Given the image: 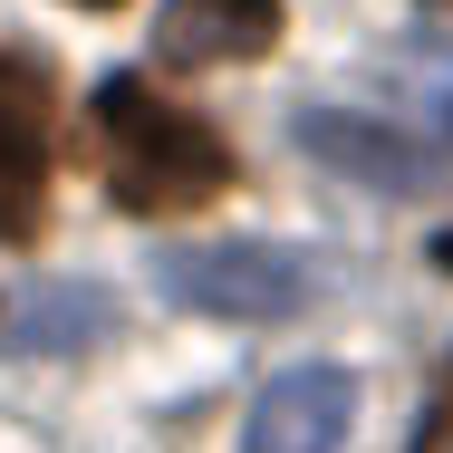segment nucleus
<instances>
[{"instance_id": "f257e3e1", "label": "nucleus", "mask_w": 453, "mask_h": 453, "mask_svg": "<svg viewBox=\"0 0 453 453\" xmlns=\"http://www.w3.org/2000/svg\"><path fill=\"white\" fill-rule=\"evenodd\" d=\"M88 145H96V165H106L116 212H193V203H212L232 183V145L193 106L155 96L145 78H106L96 88Z\"/></svg>"}, {"instance_id": "f03ea898", "label": "nucleus", "mask_w": 453, "mask_h": 453, "mask_svg": "<svg viewBox=\"0 0 453 453\" xmlns=\"http://www.w3.org/2000/svg\"><path fill=\"white\" fill-rule=\"evenodd\" d=\"M165 299L203 309V319H289L309 299V261L271 251V242H212V251H174L165 261Z\"/></svg>"}, {"instance_id": "7ed1b4c3", "label": "nucleus", "mask_w": 453, "mask_h": 453, "mask_svg": "<svg viewBox=\"0 0 453 453\" xmlns=\"http://www.w3.org/2000/svg\"><path fill=\"white\" fill-rule=\"evenodd\" d=\"M49 212V68L0 49V242H29Z\"/></svg>"}, {"instance_id": "20e7f679", "label": "nucleus", "mask_w": 453, "mask_h": 453, "mask_svg": "<svg viewBox=\"0 0 453 453\" xmlns=\"http://www.w3.org/2000/svg\"><path fill=\"white\" fill-rule=\"evenodd\" d=\"M357 425V386L348 366H289L251 405V453H338Z\"/></svg>"}, {"instance_id": "39448f33", "label": "nucleus", "mask_w": 453, "mask_h": 453, "mask_svg": "<svg viewBox=\"0 0 453 453\" xmlns=\"http://www.w3.org/2000/svg\"><path fill=\"white\" fill-rule=\"evenodd\" d=\"M271 39H280V0H165V19H155L165 68H242V58H271Z\"/></svg>"}, {"instance_id": "423d86ee", "label": "nucleus", "mask_w": 453, "mask_h": 453, "mask_svg": "<svg viewBox=\"0 0 453 453\" xmlns=\"http://www.w3.org/2000/svg\"><path fill=\"white\" fill-rule=\"evenodd\" d=\"M299 135H309V155H328V165H357V174H376L386 193H415V155H405L395 135H376V126H338V116H309Z\"/></svg>"}, {"instance_id": "0eeeda50", "label": "nucleus", "mask_w": 453, "mask_h": 453, "mask_svg": "<svg viewBox=\"0 0 453 453\" xmlns=\"http://www.w3.org/2000/svg\"><path fill=\"white\" fill-rule=\"evenodd\" d=\"M415 453H453V376H444V395L425 405V425H415Z\"/></svg>"}, {"instance_id": "6e6552de", "label": "nucleus", "mask_w": 453, "mask_h": 453, "mask_svg": "<svg viewBox=\"0 0 453 453\" xmlns=\"http://www.w3.org/2000/svg\"><path fill=\"white\" fill-rule=\"evenodd\" d=\"M78 10H116V0H78Z\"/></svg>"}]
</instances>
